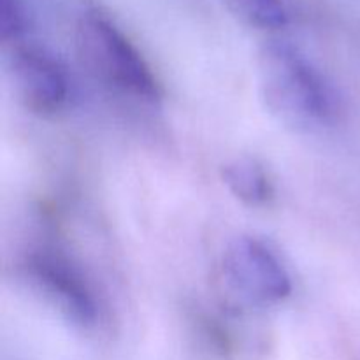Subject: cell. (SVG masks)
<instances>
[{
  "label": "cell",
  "mask_w": 360,
  "mask_h": 360,
  "mask_svg": "<svg viewBox=\"0 0 360 360\" xmlns=\"http://www.w3.org/2000/svg\"><path fill=\"white\" fill-rule=\"evenodd\" d=\"M225 4L245 23L260 30H280L288 23L283 0H225Z\"/></svg>",
  "instance_id": "52a82bcc"
},
{
  "label": "cell",
  "mask_w": 360,
  "mask_h": 360,
  "mask_svg": "<svg viewBox=\"0 0 360 360\" xmlns=\"http://www.w3.org/2000/svg\"><path fill=\"white\" fill-rule=\"evenodd\" d=\"M23 274L32 288L72 323L86 327L97 320V304L90 287L67 260L37 253L23 264Z\"/></svg>",
  "instance_id": "5b68a950"
},
{
  "label": "cell",
  "mask_w": 360,
  "mask_h": 360,
  "mask_svg": "<svg viewBox=\"0 0 360 360\" xmlns=\"http://www.w3.org/2000/svg\"><path fill=\"white\" fill-rule=\"evenodd\" d=\"M259 94L264 108L295 132L329 125L336 98L322 74L287 42H271L259 56Z\"/></svg>",
  "instance_id": "6da1fadb"
},
{
  "label": "cell",
  "mask_w": 360,
  "mask_h": 360,
  "mask_svg": "<svg viewBox=\"0 0 360 360\" xmlns=\"http://www.w3.org/2000/svg\"><path fill=\"white\" fill-rule=\"evenodd\" d=\"M221 269L229 287L245 301L269 306L292 294L290 274L280 257L252 236H241L227 246Z\"/></svg>",
  "instance_id": "3957f363"
},
{
  "label": "cell",
  "mask_w": 360,
  "mask_h": 360,
  "mask_svg": "<svg viewBox=\"0 0 360 360\" xmlns=\"http://www.w3.org/2000/svg\"><path fill=\"white\" fill-rule=\"evenodd\" d=\"M28 27L23 0H0V37L4 42L20 39Z\"/></svg>",
  "instance_id": "ba28073f"
},
{
  "label": "cell",
  "mask_w": 360,
  "mask_h": 360,
  "mask_svg": "<svg viewBox=\"0 0 360 360\" xmlns=\"http://www.w3.org/2000/svg\"><path fill=\"white\" fill-rule=\"evenodd\" d=\"M76 42L83 63L98 79L141 101L160 98V83L151 67L111 20L97 13L83 16Z\"/></svg>",
  "instance_id": "7a4b0ae2"
},
{
  "label": "cell",
  "mask_w": 360,
  "mask_h": 360,
  "mask_svg": "<svg viewBox=\"0 0 360 360\" xmlns=\"http://www.w3.org/2000/svg\"><path fill=\"white\" fill-rule=\"evenodd\" d=\"M14 94L28 111L51 116L70 98V81L58 58L37 46H18L11 58Z\"/></svg>",
  "instance_id": "277c9868"
},
{
  "label": "cell",
  "mask_w": 360,
  "mask_h": 360,
  "mask_svg": "<svg viewBox=\"0 0 360 360\" xmlns=\"http://www.w3.org/2000/svg\"><path fill=\"white\" fill-rule=\"evenodd\" d=\"M221 178L232 195L248 206H266L274 195L269 174L253 158H236L225 164Z\"/></svg>",
  "instance_id": "8992f818"
}]
</instances>
